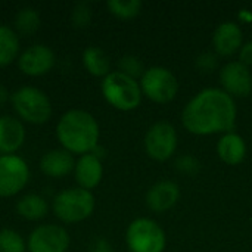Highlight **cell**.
<instances>
[{
  "label": "cell",
  "mask_w": 252,
  "mask_h": 252,
  "mask_svg": "<svg viewBox=\"0 0 252 252\" xmlns=\"http://www.w3.org/2000/svg\"><path fill=\"white\" fill-rule=\"evenodd\" d=\"M236 118L235 99L217 87H208L196 93L182 112L185 128L196 136L230 133L236 126Z\"/></svg>",
  "instance_id": "obj_1"
},
{
  "label": "cell",
  "mask_w": 252,
  "mask_h": 252,
  "mask_svg": "<svg viewBox=\"0 0 252 252\" xmlns=\"http://www.w3.org/2000/svg\"><path fill=\"white\" fill-rule=\"evenodd\" d=\"M100 128L96 118L83 109L63 112L56 124V139L62 149L75 155L90 154L97 145Z\"/></svg>",
  "instance_id": "obj_2"
},
{
  "label": "cell",
  "mask_w": 252,
  "mask_h": 252,
  "mask_svg": "<svg viewBox=\"0 0 252 252\" xmlns=\"http://www.w3.org/2000/svg\"><path fill=\"white\" fill-rule=\"evenodd\" d=\"M96 208L94 195L81 188H69L61 190L52 201L55 217L66 224H77L87 220Z\"/></svg>",
  "instance_id": "obj_3"
},
{
  "label": "cell",
  "mask_w": 252,
  "mask_h": 252,
  "mask_svg": "<svg viewBox=\"0 0 252 252\" xmlns=\"http://www.w3.org/2000/svg\"><path fill=\"white\" fill-rule=\"evenodd\" d=\"M10 103L22 123L40 126L52 118L53 108L49 96L38 87L22 86L10 94Z\"/></svg>",
  "instance_id": "obj_4"
},
{
  "label": "cell",
  "mask_w": 252,
  "mask_h": 252,
  "mask_svg": "<svg viewBox=\"0 0 252 252\" xmlns=\"http://www.w3.org/2000/svg\"><path fill=\"white\" fill-rule=\"evenodd\" d=\"M100 92L112 108L123 112H130L139 108L143 96L140 83L120 71H111L102 78Z\"/></svg>",
  "instance_id": "obj_5"
},
{
  "label": "cell",
  "mask_w": 252,
  "mask_h": 252,
  "mask_svg": "<svg viewBox=\"0 0 252 252\" xmlns=\"http://www.w3.org/2000/svg\"><path fill=\"white\" fill-rule=\"evenodd\" d=\"M126 244L130 252H164L167 236L155 220L140 217L128 224Z\"/></svg>",
  "instance_id": "obj_6"
},
{
  "label": "cell",
  "mask_w": 252,
  "mask_h": 252,
  "mask_svg": "<svg viewBox=\"0 0 252 252\" xmlns=\"http://www.w3.org/2000/svg\"><path fill=\"white\" fill-rule=\"evenodd\" d=\"M139 83L142 93L155 103H170L179 93V80L167 66L146 68Z\"/></svg>",
  "instance_id": "obj_7"
},
{
  "label": "cell",
  "mask_w": 252,
  "mask_h": 252,
  "mask_svg": "<svg viewBox=\"0 0 252 252\" xmlns=\"http://www.w3.org/2000/svg\"><path fill=\"white\" fill-rule=\"evenodd\" d=\"M177 142L176 127L168 121H157L146 131L145 151L154 161L165 162L176 154Z\"/></svg>",
  "instance_id": "obj_8"
},
{
  "label": "cell",
  "mask_w": 252,
  "mask_h": 252,
  "mask_svg": "<svg viewBox=\"0 0 252 252\" xmlns=\"http://www.w3.org/2000/svg\"><path fill=\"white\" fill-rule=\"evenodd\" d=\"M30 180V167L19 155H0V198L22 192Z\"/></svg>",
  "instance_id": "obj_9"
},
{
  "label": "cell",
  "mask_w": 252,
  "mask_h": 252,
  "mask_svg": "<svg viewBox=\"0 0 252 252\" xmlns=\"http://www.w3.org/2000/svg\"><path fill=\"white\" fill-rule=\"evenodd\" d=\"M71 244L69 233L59 224H40L27 239L28 252H66Z\"/></svg>",
  "instance_id": "obj_10"
},
{
  "label": "cell",
  "mask_w": 252,
  "mask_h": 252,
  "mask_svg": "<svg viewBox=\"0 0 252 252\" xmlns=\"http://www.w3.org/2000/svg\"><path fill=\"white\" fill-rule=\"evenodd\" d=\"M56 63L55 52L43 43H35L24 49L18 58V68L28 77H41L52 71Z\"/></svg>",
  "instance_id": "obj_11"
},
{
  "label": "cell",
  "mask_w": 252,
  "mask_h": 252,
  "mask_svg": "<svg viewBox=\"0 0 252 252\" xmlns=\"http://www.w3.org/2000/svg\"><path fill=\"white\" fill-rule=\"evenodd\" d=\"M223 90L235 97H247L252 92V72L250 66L239 61H232L220 69Z\"/></svg>",
  "instance_id": "obj_12"
},
{
  "label": "cell",
  "mask_w": 252,
  "mask_h": 252,
  "mask_svg": "<svg viewBox=\"0 0 252 252\" xmlns=\"http://www.w3.org/2000/svg\"><path fill=\"white\" fill-rule=\"evenodd\" d=\"M244 44V32L238 22H221L213 34L214 53L220 56H232L241 50Z\"/></svg>",
  "instance_id": "obj_13"
},
{
  "label": "cell",
  "mask_w": 252,
  "mask_h": 252,
  "mask_svg": "<svg viewBox=\"0 0 252 252\" xmlns=\"http://www.w3.org/2000/svg\"><path fill=\"white\" fill-rule=\"evenodd\" d=\"M180 199V188L176 182L161 180L149 188L145 201L151 211L165 213L171 210Z\"/></svg>",
  "instance_id": "obj_14"
},
{
  "label": "cell",
  "mask_w": 252,
  "mask_h": 252,
  "mask_svg": "<svg viewBox=\"0 0 252 252\" xmlns=\"http://www.w3.org/2000/svg\"><path fill=\"white\" fill-rule=\"evenodd\" d=\"M24 123L12 115L0 117V155H12L25 143Z\"/></svg>",
  "instance_id": "obj_15"
},
{
  "label": "cell",
  "mask_w": 252,
  "mask_h": 252,
  "mask_svg": "<svg viewBox=\"0 0 252 252\" xmlns=\"http://www.w3.org/2000/svg\"><path fill=\"white\" fill-rule=\"evenodd\" d=\"M75 159L74 155L65 149H52L46 152L40 159V170L50 179H63L74 173Z\"/></svg>",
  "instance_id": "obj_16"
},
{
  "label": "cell",
  "mask_w": 252,
  "mask_h": 252,
  "mask_svg": "<svg viewBox=\"0 0 252 252\" xmlns=\"http://www.w3.org/2000/svg\"><path fill=\"white\" fill-rule=\"evenodd\" d=\"M75 182L78 183V188L90 190L97 188L103 177V165L99 158H96L93 154L81 155L75 161L74 168Z\"/></svg>",
  "instance_id": "obj_17"
},
{
  "label": "cell",
  "mask_w": 252,
  "mask_h": 252,
  "mask_svg": "<svg viewBox=\"0 0 252 252\" xmlns=\"http://www.w3.org/2000/svg\"><path fill=\"white\" fill-rule=\"evenodd\" d=\"M247 151L245 139L235 131L223 134L217 142V155L227 165H239L244 162Z\"/></svg>",
  "instance_id": "obj_18"
},
{
  "label": "cell",
  "mask_w": 252,
  "mask_h": 252,
  "mask_svg": "<svg viewBox=\"0 0 252 252\" xmlns=\"http://www.w3.org/2000/svg\"><path fill=\"white\" fill-rule=\"evenodd\" d=\"M86 71L97 78H105L111 72V59L106 52L97 46H89L81 56Z\"/></svg>",
  "instance_id": "obj_19"
},
{
  "label": "cell",
  "mask_w": 252,
  "mask_h": 252,
  "mask_svg": "<svg viewBox=\"0 0 252 252\" xmlns=\"http://www.w3.org/2000/svg\"><path fill=\"white\" fill-rule=\"evenodd\" d=\"M16 213L28 221H38L47 216L49 204L38 193H27L16 202Z\"/></svg>",
  "instance_id": "obj_20"
},
{
  "label": "cell",
  "mask_w": 252,
  "mask_h": 252,
  "mask_svg": "<svg viewBox=\"0 0 252 252\" xmlns=\"http://www.w3.org/2000/svg\"><path fill=\"white\" fill-rule=\"evenodd\" d=\"M21 41L16 31L7 25H0V68L9 66L18 61L21 52Z\"/></svg>",
  "instance_id": "obj_21"
},
{
  "label": "cell",
  "mask_w": 252,
  "mask_h": 252,
  "mask_svg": "<svg viewBox=\"0 0 252 252\" xmlns=\"http://www.w3.org/2000/svg\"><path fill=\"white\" fill-rule=\"evenodd\" d=\"M41 25V16L37 9L31 6H25L18 10L15 16V31L18 35L30 37L38 31Z\"/></svg>",
  "instance_id": "obj_22"
},
{
  "label": "cell",
  "mask_w": 252,
  "mask_h": 252,
  "mask_svg": "<svg viewBox=\"0 0 252 252\" xmlns=\"http://www.w3.org/2000/svg\"><path fill=\"white\" fill-rule=\"evenodd\" d=\"M106 7L115 18L127 21L136 18L142 12L143 3L140 0H109Z\"/></svg>",
  "instance_id": "obj_23"
},
{
  "label": "cell",
  "mask_w": 252,
  "mask_h": 252,
  "mask_svg": "<svg viewBox=\"0 0 252 252\" xmlns=\"http://www.w3.org/2000/svg\"><path fill=\"white\" fill-rule=\"evenodd\" d=\"M27 242L22 235L13 229L0 230V252H25Z\"/></svg>",
  "instance_id": "obj_24"
},
{
  "label": "cell",
  "mask_w": 252,
  "mask_h": 252,
  "mask_svg": "<svg viewBox=\"0 0 252 252\" xmlns=\"http://www.w3.org/2000/svg\"><path fill=\"white\" fill-rule=\"evenodd\" d=\"M118 71L137 80V78H142V75L145 74L146 68H145V63L143 61L136 56V55H124L120 58L118 61Z\"/></svg>",
  "instance_id": "obj_25"
},
{
  "label": "cell",
  "mask_w": 252,
  "mask_h": 252,
  "mask_svg": "<svg viewBox=\"0 0 252 252\" xmlns=\"http://www.w3.org/2000/svg\"><path fill=\"white\" fill-rule=\"evenodd\" d=\"M93 18V10L90 3L87 1H78L71 12V22L75 28H86L90 25Z\"/></svg>",
  "instance_id": "obj_26"
},
{
  "label": "cell",
  "mask_w": 252,
  "mask_h": 252,
  "mask_svg": "<svg viewBox=\"0 0 252 252\" xmlns=\"http://www.w3.org/2000/svg\"><path fill=\"white\" fill-rule=\"evenodd\" d=\"M174 165L179 173H183L188 176H196L201 170V162L193 155H180L176 159Z\"/></svg>",
  "instance_id": "obj_27"
},
{
  "label": "cell",
  "mask_w": 252,
  "mask_h": 252,
  "mask_svg": "<svg viewBox=\"0 0 252 252\" xmlns=\"http://www.w3.org/2000/svg\"><path fill=\"white\" fill-rule=\"evenodd\" d=\"M219 55L214 52H202L201 55H198L196 61H195V66L199 72L202 74H211L217 69L219 66Z\"/></svg>",
  "instance_id": "obj_28"
},
{
  "label": "cell",
  "mask_w": 252,
  "mask_h": 252,
  "mask_svg": "<svg viewBox=\"0 0 252 252\" xmlns=\"http://www.w3.org/2000/svg\"><path fill=\"white\" fill-rule=\"evenodd\" d=\"M89 252H114V250L105 238H96L90 242Z\"/></svg>",
  "instance_id": "obj_29"
},
{
  "label": "cell",
  "mask_w": 252,
  "mask_h": 252,
  "mask_svg": "<svg viewBox=\"0 0 252 252\" xmlns=\"http://www.w3.org/2000/svg\"><path fill=\"white\" fill-rule=\"evenodd\" d=\"M239 53V62H242L244 65L247 66H251L252 65V40L247 41L242 44L241 50L238 52Z\"/></svg>",
  "instance_id": "obj_30"
},
{
  "label": "cell",
  "mask_w": 252,
  "mask_h": 252,
  "mask_svg": "<svg viewBox=\"0 0 252 252\" xmlns=\"http://www.w3.org/2000/svg\"><path fill=\"white\" fill-rule=\"evenodd\" d=\"M10 100V93L4 84L0 83V108H3L7 102Z\"/></svg>",
  "instance_id": "obj_31"
},
{
  "label": "cell",
  "mask_w": 252,
  "mask_h": 252,
  "mask_svg": "<svg viewBox=\"0 0 252 252\" xmlns=\"http://www.w3.org/2000/svg\"><path fill=\"white\" fill-rule=\"evenodd\" d=\"M90 154H93V155H94L96 158H99L100 161H102V159H103V158L106 157V151H105V149H103V148H102L100 145H97V146H96V148H94V149H93V151H92Z\"/></svg>",
  "instance_id": "obj_32"
}]
</instances>
